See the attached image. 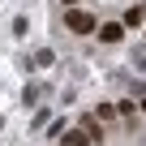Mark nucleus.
<instances>
[{
  "instance_id": "1",
  "label": "nucleus",
  "mask_w": 146,
  "mask_h": 146,
  "mask_svg": "<svg viewBox=\"0 0 146 146\" xmlns=\"http://www.w3.org/2000/svg\"><path fill=\"white\" fill-rule=\"evenodd\" d=\"M64 22H69V30H78V35H95V30H99V22H95L86 9H69Z\"/></svg>"
},
{
  "instance_id": "2",
  "label": "nucleus",
  "mask_w": 146,
  "mask_h": 146,
  "mask_svg": "<svg viewBox=\"0 0 146 146\" xmlns=\"http://www.w3.org/2000/svg\"><path fill=\"white\" fill-rule=\"evenodd\" d=\"M120 35H125L120 22H103V26H99V39H103V43H120Z\"/></svg>"
},
{
  "instance_id": "3",
  "label": "nucleus",
  "mask_w": 146,
  "mask_h": 146,
  "mask_svg": "<svg viewBox=\"0 0 146 146\" xmlns=\"http://www.w3.org/2000/svg\"><path fill=\"white\" fill-rule=\"evenodd\" d=\"M82 133H86L90 142H103V125H99L95 116H82Z\"/></svg>"
},
{
  "instance_id": "4",
  "label": "nucleus",
  "mask_w": 146,
  "mask_h": 146,
  "mask_svg": "<svg viewBox=\"0 0 146 146\" xmlns=\"http://www.w3.org/2000/svg\"><path fill=\"white\" fill-rule=\"evenodd\" d=\"M142 22H146V9H142V5H133V9L125 13V26H142Z\"/></svg>"
},
{
  "instance_id": "5",
  "label": "nucleus",
  "mask_w": 146,
  "mask_h": 146,
  "mask_svg": "<svg viewBox=\"0 0 146 146\" xmlns=\"http://www.w3.org/2000/svg\"><path fill=\"white\" fill-rule=\"evenodd\" d=\"M64 146H90V137H86V133H78V129H73V133H64Z\"/></svg>"
},
{
  "instance_id": "6",
  "label": "nucleus",
  "mask_w": 146,
  "mask_h": 146,
  "mask_svg": "<svg viewBox=\"0 0 146 146\" xmlns=\"http://www.w3.org/2000/svg\"><path fill=\"white\" fill-rule=\"evenodd\" d=\"M64 5H78V0H64Z\"/></svg>"
},
{
  "instance_id": "7",
  "label": "nucleus",
  "mask_w": 146,
  "mask_h": 146,
  "mask_svg": "<svg viewBox=\"0 0 146 146\" xmlns=\"http://www.w3.org/2000/svg\"><path fill=\"white\" fill-rule=\"evenodd\" d=\"M142 112H146V99H142Z\"/></svg>"
}]
</instances>
